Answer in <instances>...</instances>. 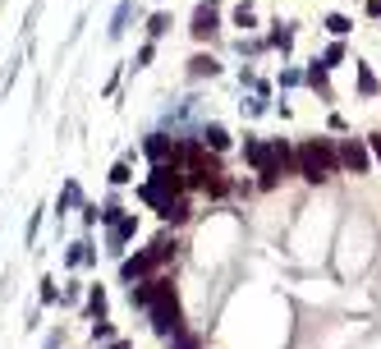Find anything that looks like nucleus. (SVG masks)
Here are the masks:
<instances>
[{"label":"nucleus","mask_w":381,"mask_h":349,"mask_svg":"<svg viewBox=\"0 0 381 349\" xmlns=\"http://www.w3.org/2000/svg\"><path fill=\"white\" fill-rule=\"evenodd\" d=\"M244 156H248L257 170H267V165H276V156H271V142H257V138H244Z\"/></svg>","instance_id":"1a4fd4ad"},{"label":"nucleus","mask_w":381,"mask_h":349,"mask_svg":"<svg viewBox=\"0 0 381 349\" xmlns=\"http://www.w3.org/2000/svg\"><path fill=\"white\" fill-rule=\"evenodd\" d=\"M92 340H115V327H110L106 317H101V322H92Z\"/></svg>","instance_id":"393cba45"},{"label":"nucleus","mask_w":381,"mask_h":349,"mask_svg":"<svg viewBox=\"0 0 381 349\" xmlns=\"http://www.w3.org/2000/svg\"><path fill=\"white\" fill-rule=\"evenodd\" d=\"M179 147H184V142H174V138H165V133H152V138L142 142V152H147V161H152V165H165V161H179Z\"/></svg>","instance_id":"423d86ee"},{"label":"nucleus","mask_w":381,"mask_h":349,"mask_svg":"<svg viewBox=\"0 0 381 349\" xmlns=\"http://www.w3.org/2000/svg\"><path fill=\"white\" fill-rule=\"evenodd\" d=\"M340 165H345V170H354V174H368L372 147H368V142H359V138H345V142H340Z\"/></svg>","instance_id":"39448f33"},{"label":"nucleus","mask_w":381,"mask_h":349,"mask_svg":"<svg viewBox=\"0 0 381 349\" xmlns=\"http://www.w3.org/2000/svg\"><path fill=\"white\" fill-rule=\"evenodd\" d=\"M216 74H221V65L211 55H193V60H188V78H216Z\"/></svg>","instance_id":"ddd939ff"},{"label":"nucleus","mask_w":381,"mask_h":349,"mask_svg":"<svg viewBox=\"0 0 381 349\" xmlns=\"http://www.w3.org/2000/svg\"><path fill=\"white\" fill-rule=\"evenodd\" d=\"M234 23H239V28H253V23H257V10H253V5H239V10H234Z\"/></svg>","instance_id":"5701e85b"},{"label":"nucleus","mask_w":381,"mask_h":349,"mask_svg":"<svg viewBox=\"0 0 381 349\" xmlns=\"http://www.w3.org/2000/svg\"><path fill=\"white\" fill-rule=\"evenodd\" d=\"M294 161H299V174H304L308 184H322V179H331L340 170V147L327 138H308L294 152Z\"/></svg>","instance_id":"7ed1b4c3"},{"label":"nucleus","mask_w":381,"mask_h":349,"mask_svg":"<svg viewBox=\"0 0 381 349\" xmlns=\"http://www.w3.org/2000/svg\"><path fill=\"white\" fill-rule=\"evenodd\" d=\"M340 60H345V46H340V42H331V46H327V55H322V65L331 69V65H340Z\"/></svg>","instance_id":"b1692460"},{"label":"nucleus","mask_w":381,"mask_h":349,"mask_svg":"<svg viewBox=\"0 0 381 349\" xmlns=\"http://www.w3.org/2000/svg\"><path fill=\"white\" fill-rule=\"evenodd\" d=\"M308 83H313L317 92H327V97H331V87H327V65H313V69H308Z\"/></svg>","instance_id":"6ab92c4d"},{"label":"nucleus","mask_w":381,"mask_h":349,"mask_svg":"<svg viewBox=\"0 0 381 349\" xmlns=\"http://www.w3.org/2000/svg\"><path fill=\"white\" fill-rule=\"evenodd\" d=\"M359 87H363V97H377V78H372L368 65H359Z\"/></svg>","instance_id":"aec40b11"},{"label":"nucleus","mask_w":381,"mask_h":349,"mask_svg":"<svg viewBox=\"0 0 381 349\" xmlns=\"http://www.w3.org/2000/svg\"><path fill=\"white\" fill-rule=\"evenodd\" d=\"M271 46H281V51H290V46H294V33H290V28H281V23H276V33H271Z\"/></svg>","instance_id":"4be33fe9"},{"label":"nucleus","mask_w":381,"mask_h":349,"mask_svg":"<svg viewBox=\"0 0 381 349\" xmlns=\"http://www.w3.org/2000/svg\"><path fill=\"white\" fill-rule=\"evenodd\" d=\"M188 179H184V170H179V161H165V165H152V174H147V184L138 188V198L142 202H152L156 211L165 207V202H174L179 198V188H184Z\"/></svg>","instance_id":"20e7f679"},{"label":"nucleus","mask_w":381,"mask_h":349,"mask_svg":"<svg viewBox=\"0 0 381 349\" xmlns=\"http://www.w3.org/2000/svg\"><path fill=\"white\" fill-rule=\"evenodd\" d=\"M170 258H174V239H170V235H156V239L147 244L142 253H133V258H124V262H120V276H124V285L152 281V276L161 272V267H165Z\"/></svg>","instance_id":"f03ea898"},{"label":"nucleus","mask_w":381,"mask_h":349,"mask_svg":"<svg viewBox=\"0 0 381 349\" xmlns=\"http://www.w3.org/2000/svg\"><path fill=\"white\" fill-rule=\"evenodd\" d=\"M327 28H331V33H336V37H345L349 28H354V23H349L345 14H327Z\"/></svg>","instance_id":"412c9836"},{"label":"nucleus","mask_w":381,"mask_h":349,"mask_svg":"<svg viewBox=\"0 0 381 349\" xmlns=\"http://www.w3.org/2000/svg\"><path fill=\"white\" fill-rule=\"evenodd\" d=\"M129 10H133V0H120V10H115V19H110V28H106L110 37H124V23H129Z\"/></svg>","instance_id":"2eb2a0df"},{"label":"nucleus","mask_w":381,"mask_h":349,"mask_svg":"<svg viewBox=\"0 0 381 349\" xmlns=\"http://www.w3.org/2000/svg\"><path fill=\"white\" fill-rule=\"evenodd\" d=\"M87 317H92V322H101V317H106V290H101V285H92V290H87Z\"/></svg>","instance_id":"4468645a"},{"label":"nucleus","mask_w":381,"mask_h":349,"mask_svg":"<svg viewBox=\"0 0 381 349\" xmlns=\"http://www.w3.org/2000/svg\"><path fill=\"white\" fill-rule=\"evenodd\" d=\"M110 349H133V345H129V340H110Z\"/></svg>","instance_id":"cd10ccee"},{"label":"nucleus","mask_w":381,"mask_h":349,"mask_svg":"<svg viewBox=\"0 0 381 349\" xmlns=\"http://www.w3.org/2000/svg\"><path fill=\"white\" fill-rule=\"evenodd\" d=\"M55 299H60L55 295V281H42V304H55Z\"/></svg>","instance_id":"a878e982"},{"label":"nucleus","mask_w":381,"mask_h":349,"mask_svg":"<svg viewBox=\"0 0 381 349\" xmlns=\"http://www.w3.org/2000/svg\"><path fill=\"white\" fill-rule=\"evenodd\" d=\"M133 230H138V216H133V211H124V216L110 225V253H124V244L133 239Z\"/></svg>","instance_id":"6e6552de"},{"label":"nucleus","mask_w":381,"mask_h":349,"mask_svg":"<svg viewBox=\"0 0 381 349\" xmlns=\"http://www.w3.org/2000/svg\"><path fill=\"white\" fill-rule=\"evenodd\" d=\"M83 262H97V248H92V244H69L65 248V267H83Z\"/></svg>","instance_id":"f8f14e48"},{"label":"nucleus","mask_w":381,"mask_h":349,"mask_svg":"<svg viewBox=\"0 0 381 349\" xmlns=\"http://www.w3.org/2000/svg\"><path fill=\"white\" fill-rule=\"evenodd\" d=\"M129 179H133V174H129V161H115V165H110V184H115V188H124Z\"/></svg>","instance_id":"a211bd4d"},{"label":"nucleus","mask_w":381,"mask_h":349,"mask_svg":"<svg viewBox=\"0 0 381 349\" xmlns=\"http://www.w3.org/2000/svg\"><path fill=\"white\" fill-rule=\"evenodd\" d=\"M197 138L207 142L211 152H225V147H230V133L221 129V124H202V129H197Z\"/></svg>","instance_id":"9b49d317"},{"label":"nucleus","mask_w":381,"mask_h":349,"mask_svg":"<svg viewBox=\"0 0 381 349\" xmlns=\"http://www.w3.org/2000/svg\"><path fill=\"white\" fill-rule=\"evenodd\" d=\"M216 28H221L216 5H207V0H202V5H197V14H193V28H188V33H193L197 42H211V37H216Z\"/></svg>","instance_id":"0eeeda50"},{"label":"nucleus","mask_w":381,"mask_h":349,"mask_svg":"<svg viewBox=\"0 0 381 349\" xmlns=\"http://www.w3.org/2000/svg\"><path fill=\"white\" fill-rule=\"evenodd\" d=\"M129 299L138 308H147L152 313V331L156 336H179L184 331V313H179V299H174V285L165 281V276H152V281H138L129 285Z\"/></svg>","instance_id":"f257e3e1"},{"label":"nucleus","mask_w":381,"mask_h":349,"mask_svg":"<svg viewBox=\"0 0 381 349\" xmlns=\"http://www.w3.org/2000/svg\"><path fill=\"white\" fill-rule=\"evenodd\" d=\"M78 198H83V193H78V184H74V179H69V184H65V188H60V216H65V211H69V207H74Z\"/></svg>","instance_id":"f3484780"},{"label":"nucleus","mask_w":381,"mask_h":349,"mask_svg":"<svg viewBox=\"0 0 381 349\" xmlns=\"http://www.w3.org/2000/svg\"><path fill=\"white\" fill-rule=\"evenodd\" d=\"M188 216H193V211H188V198H174V202H165V207H161L165 225H184Z\"/></svg>","instance_id":"9d476101"},{"label":"nucleus","mask_w":381,"mask_h":349,"mask_svg":"<svg viewBox=\"0 0 381 349\" xmlns=\"http://www.w3.org/2000/svg\"><path fill=\"white\" fill-rule=\"evenodd\" d=\"M165 33H170V14H165V10H156L152 19H147V37L156 42V37H165Z\"/></svg>","instance_id":"dca6fc26"},{"label":"nucleus","mask_w":381,"mask_h":349,"mask_svg":"<svg viewBox=\"0 0 381 349\" xmlns=\"http://www.w3.org/2000/svg\"><path fill=\"white\" fill-rule=\"evenodd\" d=\"M368 147H372V156L381 161V133H368Z\"/></svg>","instance_id":"bb28decb"}]
</instances>
